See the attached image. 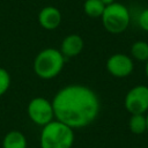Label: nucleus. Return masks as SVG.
Masks as SVG:
<instances>
[{
	"label": "nucleus",
	"instance_id": "f257e3e1",
	"mask_svg": "<svg viewBox=\"0 0 148 148\" xmlns=\"http://www.w3.org/2000/svg\"><path fill=\"white\" fill-rule=\"evenodd\" d=\"M54 118L73 130L82 128L95 121L101 110L97 94L83 84H68L53 97Z\"/></svg>",
	"mask_w": 148,
	"mask_h": 148
},
{
	"label": "nucleus",
	"instance_id": "f03ea898",
	"mask_svg": "<svg viewBox=\"0 0 148 148\" xmlns=\"http://www.w3.org/2000/svg\"><path fill=\"white\" fill-rule=\"evenodd\" d=\"M39 143L40 148H72L74 130L54 119L42 127Z\"/></svg>",
	"mask_w": 148,
	"mask_h": 148
},
{
	"label": "nucleus",
	"instance_id": "7ed1b4c3",
	"mask_svg": "<svg viewBox=\"0 0 148 148\" xmlns=\"http://www.w3.org/2000/svg\"><path fill=\"white\" fill-rule=\"evenodd\" d=\"M65 57L53 47H46L37 53L32 68L35 74L43 80H51L60 74L65 65Z\"/></svg>",
	"mask_w": 148,
	"mask_h": 148
},
{
	"label": "nucleus",
	"instance_id": "20e7f679",
	"mask_svg": "<svg viewBox=\"0 0 148 148\" xmlns=\"http://www.w3.org/2000/svg\"><path fill=\"white\" fill-rule=\"evenodd\" d=\"M102 24L110 34L124 32L131 22V15L128 8L120 2H112L105 6V9L101 16Z\"/></svg>",
	"mask_w": 148,
	"mask_h": 148
},
{
	"label": "nucleus",
	"instance_id": "39448f33",
	"mask_svg": "<svg viewBox=\"0 0 148 148\" xmlns=\"http://www.w3.org/2000/svg\"><path fill=\"white\" fill-rule=\"evenodd\" d=\"M27 113L34 124L42 126V127L56 119L52 101H49L45 97L32 98L28 103Z\"/></svg>",
	"mask_w": 148,
	"mask_h": 148
},
{
	"label": "nucleus",
	"instance_id": "423d86ee",
	"mask_svg": "<svg viewBox=\"0 0 148 148\" xmlns=\"http://www.w3.org/2000/svg\"><path fill=\"white\" fill-rule=\"evenodd\" d=\"M124 106L131 114H146L148 112V86L138 84L131 88L125 95Z\"/></svg>",
	"mask_w": 148,
	"mask_h": 148
},
{
	"label": "nucleus",
	"instance_id": "0eeeda50",
	"mask_svg": "<svg viewBox=\"0 0 148 148\" xmlns=\"http://www.w3.org/2000/svg\"><path fill=\"white\" fill-rule=\"evenodd\" d=\"M106 71L114 77L123 79L130 76L134 71V61L131 56L125 53H114L106 60Z\"/></svg>",
	"mask_w": 148,
	"mask_h": 148
},
{
	"label": "nucleus",
	"instance_id": "6e6552de",
	"mask_svg": "<svg viewBox=\"0 0 148 148\" xmlns=\"http://www.w3.org/2000/svg\"><path fill=\"white\" fill-rule=\"evenodd\" d=\"M61 13L54 6H45L38 13V23L45 30H54L61 23Z\"/></svg>",
	"mask_w": 148,
	"mask_h": 148
},
{
	"label": "nucleus",
	"instance_id": "1a4fd4ad",
	"mask_svg": "<svg viewBox=\"0 0 148 148\" xmlns=\"http://www.w3.org/2000/svg\"><path fill=\"white\" fill-rule=\"evenodd\" d=\"M83 47H84L83 38L77 34H71L67 35L61 40L59 51L65 57V59H69L79 56L82 52Z\"/></svg>",
	"mask_w": 148,
	"mask_h": 148
},
{
	"label": "nucleus",
	"instance_id": "9d476101",
	"mask_svg": "<svg viewBox=\"0 0 148 148\" xmlns=\"http://www.w3.org/2000/svg\"><path fill=\"white\" fill-rule=\"evenodd\" d=\"M28 141L25 135L20 131H9L3 140H2V148H27Z\"/></svg>",
	"mask_w": 148,
	"mask_h": 148
},
{
	"label": "nucleus",
	"instance_id": "9b49d317",
	"mask_svg": "<svg viewBox=\"0 0 148 148\" xmlns=\"http://www.w3.org/2000/svg\"><path fill=\"white\" fill-rule=\"evenodd\" d=\"M105 9V5L101 0H84L83 12L91 18H98L102 16Z\"/></svg>",
	"mask_w": 148,
	"mask_h": 148
},
{
	"label": "nucleus",
	"instance_id": "f8f14e48",
	"mask_svg": "<svg viewBox=\"0 0 148 148\" xmlns=\"http://www.w3.org/2000/svg\"><path fill=\"white\" fill-rule=\"evenodd\" d=\"M131 58L138 61L148 60V43L145 40H136L131 46Z\"/></svg>",
	"mask_w": 148,
	"mask_h": 148
},
{
	"label": "nucleus",
	"instance_id": "ddd939ff",
	"mask_svg": "<svg viewBox=\"0 0 148 148\" xmlns=\"http://www.w3.org/2000/svg\"><path fill=\"white\" fill-rule=\"evenodd\" d=\"M128 128L133 134H142L147 132L146 114H131L128 120Z\"/></svg>",
	"mask_w": 148,
	"mask_h": 148
},
{
	"label": "nucleus",
	"instance_id": "4468645a",
	"mask_svg": "<svg viewBox=\"0 0 148 148\" xmlns=\"http://www.w3.org/2000/svg\"><path fill=\"white\" fill-rule=\"evenodd\" d=\"M10 74L7 69L0 67V96L5 95L10 87Z\"/></svg>",
	"mask_w": 148,
	"mask_h": 148
},
{
	"label": "nucleus",
	"instance_id": "2eb2a0df",
	"mask_svg": "<svg viewBox=\"0 0 148 148\" xmlns=\"http://www.w3.org/2000/svg\"><path fill=\"white\" fill-rule=\"evenodd\" d=\"M138 24L142 30L148 31V8L143 9L140 13V15L138 17Z\"/></svg>",
	"mask_w": 148,
	"mask_h": 148
},
{
	"label": "nucleus",
	"instance_id": "dca6fc26",
	"mask_svg": "<svg viewBox=\"0 0 148 148\" xmlns=\"http://www.w3.org/2000/svg\"><path fill=\"white\" fill-rule=\"evenodd\" d=\"M101 1H102V2H103V3L105 5V6H106V5H110V3H112V2H114L116 0H101Z\"/></svg>",
	"mask_w": 148,
	"mask_h": 148
},
{
	"label": "nucleus",
	"instance_id": "f3484780",
	"mask_svg": "<svg viewBox=\"0 0 148 148\" xmlns=\"http://www.w3.org/2000/svg\"><path fill=\"white\" fill-rule=\"evenodd\" d=\"M145 73H146V76L148 79V60L146 61V66H145Z\"/></svg>",
	"mask_w": 148,
	"mask_h": 148
},
{
	"label": "nucleus",
	"instance_id": "a211bd4d",
	"mask_svg": "<svg viewBox=\"0 0 148 148\" xmlns=\"http://www.w3.org/2000/svg\"><path fill=\"white\" fill-rule=\"evenodd\" d=\"M146 120H147V132H148V112L146 113Z\"/></svg>",
	"mask_w": 148,
	"mask_h": 148
}]
</instances>
